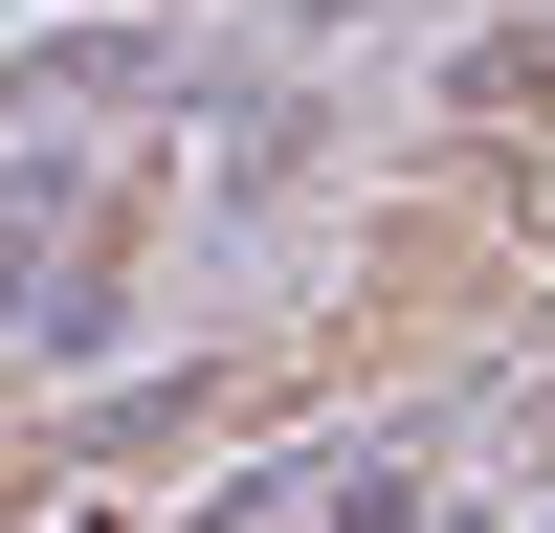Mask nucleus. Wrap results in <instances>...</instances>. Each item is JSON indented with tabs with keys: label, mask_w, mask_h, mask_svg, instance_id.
I'll list each match as a JSON object with an SVG mask.
<instances>
[{
	"label": "nucleus",
	"mask_w": 555,
	"mask_h": 533,
	"mask_svg": "<svg viewBox=\"0 0 555 533\" xmlns=\"http://www.w3.org/2000/svg\"><path fill=\"white\" fill-rule=\"evenodd\" d=\"M44 245H67V178H0V311H44Z\"/></svg>",
	"instance_id": "obj_1"
}]
</instances>
